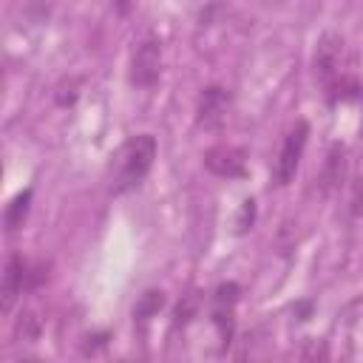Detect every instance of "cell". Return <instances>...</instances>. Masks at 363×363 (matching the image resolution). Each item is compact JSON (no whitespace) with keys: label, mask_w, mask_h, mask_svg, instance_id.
<instances>
[{"label":"cell","mask_w":363,"mask_h":363,"mask_svg":"<svg viewBox=\"0 0 363 363\" xmlns=\"http://www.w3.org/2000/svg\"><path fill=\"white\" fill-rule=\"evenodd\" d=\"M156 159V139L150 133H139L133 136L116 156V179H113V193H125L130 187H136L147 170L153 167Z\"/></svg>","instance_id":"1"},{"label":"cell","mask_w":363,"mask_h":363,"mask_svg":"<svg viewBox=\"0 0 363 363\" xmlns=\"http://www.w3.org/2000/svg\"><path fill=\"white\" fill-rule=\"evenodd\" d=\"M306 136H309V125L301 119L295 122V128L286 133L284 145H281V153L275 159V167H272V179L275 184H289L295 170H298V162H301V153L306 147Z\"/></svg>","instance_id":"2"},{"label":"cell","mask_w":363,"mask_h":363,"mask_svg":"<svg viewBox=\"0 0 363 363\" xmlns=\"http://www.w3.org/2000/svg\"><path fill=\"white\" fill-rule=\"evenodd\" d=\"M162 77V45L159 40H142L130 60V82L139 88L156 85Z\"/></svg>","instance_id":"3"},{"label":"cell","mask_w":363,"mask_h":363,"mask_svg":"<svg viewBox=\"0 0 363 363\" xmlns=\"http://www.w3.org/2000/svg\"><path fill=\"white\" fill-rule=\"evenodd\" d=\"M340 54H343V40L335 34H323L318 40L315 48V77L323 85H335L337 82V65H340Z\"/></svg>","instance_id":"4"},{"label":"cell","mask_w":363,"mask_h":363,"mask_svg":"<svg viewBox=\"0 0 363 363\" xmlns=\"http://www.w3.org/2000/svg\"><path fill=\"white\" fill-rule=\"evenodd\" d=\"M227 111H230V94H227V88L210 85V88L201 91L199 108H196L199 125H204V128H218V125L227 119Z\"/></svg>","instance_id":"5"},{"label":"cell","mask_w":363,"mask_h":363,"mask_svg":"<svg viewBox=\"0 0 363 363\" xmlns=\"http://www.w3.org/2000/svg\"><path fill=\"white\" fill-rule=\"evenodd\" d=\"M204 164H207V170H213L216 176L235 179V176L244 173L247 159H244V150L230 147V145H218V147H213V150L204 153Z\"/></svg>","instance_id":"6"},{"label":"cell","mask_w":363,"mask_h":363,"mask_svg":"<svg viewBox=\"0 0 363 363\" xmlns=\"http://www.w3.org/2000/svg\"><path fill=\"white\" fill-rule=\"evenodd\" d=\"M26 269H28V264L20 258V255H11L9 261H6V272H3V312H11V306H14V301H17V295L26 289Z\"/></svg>","instance_id":"7"},{"label":"cell","mask_w":363,"mask_h":363,"mask_svg":"<svg viewBox=\"0 0 363 363\" xmlns=\"http://www.w3.org/2000/svg\"><path fill=\"white\" fill-rule=\"evenodd\" d=\"M346 179V147L340 142H335L326 153L323 170H320V190L332 193L335 187H340V182Z\"/></svg>","instance_id":"8"},{"label":"cell","mask_w":363,"mask_h":363,"mask_svg":"<svg viewBox=\"0 0 363 363\" xmlns=\"http://www.w3.org/2000/svg\"><path fill=\"white\" fill-rule=\"evenodd\" d=\"M28 204H31V187L20 190V193L9 201L6 213H3V221H6V230H9V233H14V230L23 227V221H26V216H28Z\"/></svg>","instance_id":"9"},{"label":"cell","mask_w":363,"mask_h":363,"mask_svg":"<svg viewBox=\"0 0 363 363\" xmlns=\"http://www.w3.org/2000/svg\"><path fill=\"white\" fill-rule=\"evenodd\" d=\"M162 306H164V292L162 289H147L145 295H139V301L133 306V318L136 320H147V318L159 315Z\"/></svg>","instance_id":"10"},{"label":"cell","mask_w":363,"mask_h":363,"mask_svg":"<svg viewBox=\"0 0 363 363\" xmlns=\"http://www.w3.org/2000/svg\"><path fill=\"white\" fill-rule=\"evenodd\" d=\"M40 332H43L40 315H37L34 309H23L20 318H17V323H14V335H17L20 340H37Z\"/></svg>","instance_id":"11"},{"label":"cell","mask_w":363,"mask_h":363,"mask_svg":"<svg viewBox=\"0 0 363 363\" xmlns=\"http://www.w3.org/2000/svg\"><path fill=\"white\" fill-rule=\"evenodd\" d=\"M196 309H199V295H196V292L184 295V298L179 301V306H176V320H179V323H187V320L196 315Z\"/></svg>","instance_id":"12"},{"label":"cell","mask_w":363,"mask_h":363,"mask_svg":"<svg viewBox=\"0 0 363 363\" xmlns=\"http://www.w3.org/2000/svg\"><path fill=\"white\" fill-rule=\"evenodd\" d=\"M252 221H255V201H252V199H247V201L241 204V210H238L235 230H238V233H247V230L252 227Z\"/></svg>","instance_id":"13"},{"label":"cell","mask_w":363,"mask_h":363,"mask_svg":"<svg viewBox=\"0 0 363 363\" xmlns=\"http://www.w3.org/2000/svg\"><path fill=\"white\" fill-rule=\"evenodd\" d=\"M238 298V286L235 284H221L218 289H216V301L224 306V303H233Z\"/></svg>","instance_id":"14"},{"label":"cell","mask_w":363,"mask_h":363,"mask_svg":"<svg viewBox=\"0 0 363 363\" xmlns=\"http://www.w3.org/2000/svg\"><path fill=\"white\" fill-rule=\"evenodd\" d=\"M318 354H320V357L326 354L323 343H318V340H309V343H306V349H303V357H318Z\"/></svg>","instance_id":"15"}]
</instances>
